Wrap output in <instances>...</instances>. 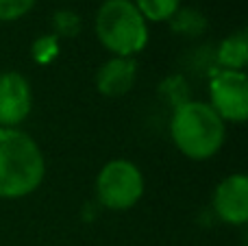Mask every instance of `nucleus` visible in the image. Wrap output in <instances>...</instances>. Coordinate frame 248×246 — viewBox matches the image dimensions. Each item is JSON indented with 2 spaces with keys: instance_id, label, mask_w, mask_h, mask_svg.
Wrapping results in <instances>:
<instances>
[{
  "instance_id": "obj_8",
  "label": "nucleus",
  "mask_w": 248,
  "mask_h": 246,
  "mask_svg": "<svg viewBox=\"0 0 248 246\" xmlns=\"http://www.w3.org/2000/svg\"><path fill=\"white\" fill-rule=\"evenodd\" d=\"M137 77V63L133 57H113L100 65L96 74V87L105 96H122L133 87Z\"/></svg>"
},
{
  "instance_id": "obj_1",
  "label": "nucleus",
  "mask_w": 248,
  "mask_h": 246,
  "mask_svg": "<svg viewBox=\"0 0 248 246\" xmlns=\"http://www.w3.org/2000/svg\"><path fill=\"white\" fill-rule=\"evenodd\" d=\"M39 146L17 129L0 126V199H22L39 187L44 179Z\"/></svg>"
},
{
  "instance_id": "obj_6",
  "label": "nucleus",
  "mask_w": 248,
  "mask_h": 246,
  "mask_svg": "<svg viewBox=\"0 0 248 246\" xmlns=\"http://www.w3.org/2000/svg\"><path fill=\"white\" fill-rule=\"evenodd\" d=\"M33 94L29 81L17 72L0 74V126L16 129L31 113Z\"/></svg>"
},
{
  "instance_id": "obj_11",
  "label": "nucleus",
  "mask_w": 248,
  "mask_h": 246,
  "mask_svg": "<svg viewBox=\"0 0 248 246\" xmlns=\"http://www.w3.org/2000/svg\"><path fill=\"white\" fill-rule=\"evenodd\" d=\"M170 20H172V29H174L176 33L187 35V37L201 35L202 31H205V24H207L202 13H198L196 9H179Z\"/></svg>"
},
{
  "instance_id": "obj_7",
  "label": "nucleus",
  "mask_w": 248,
  "mask_h": 246,
  "mask_svg": "<svg viewBox=\"0 0 248 246\" xmlns=\"http://www.w3.org/2000/svg\"><path fill=\"white\" fill-rule=\"evenodd\" d=\"M216 214L229 225H244L248 220V179L231 174L218 185L214 194Z\"/></svg>"
},
{
  "instance_id": "obj_5",
  "label": "nucleus",
  "mask_w": 248,
  "mask_h": 246,
  "mask_svg": "<svg viewBox=\"0 0 248 246\" xmlns=\"http://www.w3.org/2000/svg\"><path fill=\"white\" fill-rule=\"evenodd\" d=\"M209 107L222 120L244 122L248 116V78L242 70H220L209 83Z\"/></svg>"
},
{
  "instance_id": "obj_10",
  "label": "nucleus",
  "mask_w": 248,
  "mask_h": 246,
  "mask_svg": "<svg viewBox=\"0 0 248 246\" xmlns=\"http://www.w3.org/2000/svg\"><path fill=\"white\" fill-rule=\"evenodd\" d=\"M133 4L144 15V20L161 22V20H170L179 11L181 0H135Z\"/></svg>"
},
{
  "instance_id": "obj_14",
  "label": "nucleus",
  "mask_w": 248,
  "mask_h": 246,
  "mask_svg": "<svg viewBox=\"0 0 248 246\" xmlns=\"http://www.w3.org/2000/svg\"><path fill=\"white\" fill-rule=\"evenodd\" d=\"M59 52V42H57L55 35H46V37H39L33 44V59L37 63H48L52 61Z\"/></svg>"
},
{
  "instance_id": "obj_3",
  "label": "nucleus",
  "mask_w": 248,
  "mask_h": 246,
  "mask_svg": "<svg viewBox=\"0 0 248 246\" xmlns=\"http://www.w3.org/2000/svg\"><path fill=\"white\" fill-rule=\"evenodd\" d=\"M96 35L107 50L133 57L148 42V26L131 0H105L96 15Z\"/></svg>"
},
{
  "instance_id": "obj_2",
  "label": "nucleus",
  "mask_w": 248,
  "mask_h": 246,
  "mask_svg": "<svg viewBox=\"0 0 248 246\" xmlns=\"http://www.w3.org/2000/svg\"><path fill=\"white\" fill-rule=\"evenodd\" d=\"M170 133L176 148L189 159H209L224 142V120L207 103H183L172 116Z\"/></svg>"
},
{
  "instance_id": "obj_4",
  "label": "nucleus",
  "mask_w": 248,
  "mask_h": 246,
  "mask_svg": "<svg viewBox=\"0 0 248 246\" xmlns=\"http://www.w3.org/2000/svg\"><path fill=\"white\" fill-rule=\"evenodd\" d=\"M96 194L107 209H116V212L131 209L144 194V177L131 161H109L98 174Z\"/></svg>"
},
{
  "instance_id": "obj_9",
  "label": "nucleus",
  "mask_w": 248,
  "mask_h": 246,
  "mask_svg": "<svg viewBox=\"0 0 248 246\" xmlns=\"http://www.w3.org/2000/svg\"><path fill=\"white\" fill-rule=\"evenodd\" d=\"M218 61L224 70H242L248 61V37L246 31L227 37L218 48Z\"/></svg>"
},
{
  "instance_id": "obj_12",
  "label": "nucleus",
  "mask_w": 248,
  "mask_h": 246,
  "mask_svg": "<svg viewBox=\"0 0 248 246\" xmlns=\"http://www.w3.org/2000/svg\"><path fill=\"white\" fill-rule=\"evenodd\" d=\"M52 29H55V37H77L81 33V17L74 11H57L52 15Z\"/></svg>"
},
{
  "instance_id": "obj_13",
  "label": "nucleus",
  "mask_w": 248,
  "mask_h": 246,
  "mask_svg": "<svg viewBox=\"0 0 248 246\" xmlns=\"http://www.w3.org/2000/svg\"><path fill=\"white\" fill-rule=\"evenodd\" d=\"M35 0H0V22H13L33 9Z\"/></svg>"
}]
</instances>
